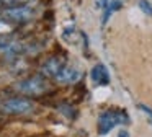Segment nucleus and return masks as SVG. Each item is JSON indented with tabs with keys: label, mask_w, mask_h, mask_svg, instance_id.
<instances>
[{
	"label": "nucleus",
	"mask_w": 152,
	"mask_h": 137,
	"mask_svg": "<svg viewBox=\"0 0 152 137\" xmlns=\"http://www.w3.org/2000/svg\"><path fill=\"white\" fill-rule=\"evenodd\" d=\"M34 15V10L31 8V5H18V7H10L4 12V16L8 18V21L12 23H21L31 20Z\"/></svg>",
	"instance_id": "obj_4"
},
{
	"label": "nucleus",
	"mask_w": 152,
	"mask_h": 137,
	"mask_svg": "<svg viewBox=\"0 0 152 137\" xmlns=\"http://www.w3.org/2000/svg\"><path fill=\"white\" fill-rule=\"evenodd\" d=\"M64 65H66V64H64V60L61 57H51V59H48V60L43 64L41 72H43V75H48V77H53L54 78L61 70H62Z\"/></svg>",
	"instance_id": "obj_7"
},
{
	"label": "nucleus",
	"mask_w": 152,
	"mask_h": 137,
	"mask_svg": "<svg viewBox=\"0 0 152 137\" xmlns=\"http://www.w3.org/2000/svg\"><path fill=\"white\" fill-rule=\"evenodd\" d=\"M137 108H139V109H141L142 113L145 114V116L149 117V119L152 121V109H151V108H149V106H145V104H137Z\"/></svg>",
	"instance_id": "obj_12"
},
{
	"label": "nucleus",
	"mask_w": 152,
	"mask_h": 137,
	"mask_svg": "<svg viewBox=\"0 0 152 137\" xmlns=\"http://www.w3.org/2000/svg\"><path fill=\"white\" fill-rule=\"evenodd\" d=\"M118 137H129L128 130H121V132H119V136H118Z\"/></svg>",
	"instance_id": "obj_13"
},
{
	"label": "nucleus",
	"mask_w": 152,
	"mask_h": 137,
	"mask_svg": "<svg viewBox=\"0 0 152 137\" xmlns=\"http://www.w3.org/2000/svg\"><path fill=\"white\" fill-rule=\"evenodd\" d=\"M0 7H2V2H0Z\"/></svg>",
	"instance_id": "obj_14"
},
{
	"label": "nucleus",
	"mask_w": 152,
	"mask_h": 137,
	"mask_svg": "<svg viewBox=\"0 0 152 137\" xmlns=\"http://www.w3.org/2000/svg\"><path fill=\"white\" fill-rule=\"evenodd\" d=\"M13 29V25L8 23V20H0V34H7Z\"/></svg>",
	"instance_id": "obj_10"
},
{
	"label": "nucleus",
	"mask_w": 152,
	"mask_h": 137,
	"mask_svg": "<svg viewBox=\"0 0 152 137\" xmlns=\"http://www.w3.org/2000/svg\"><path fill=\"white\" fill-rule=\"evenodd\" d=\"M124 122H128V114H124L123 111L108 109L105 113H102L98 117V132L108 134L113 127H116L118 124H124Z\"/></svg>",
	"instance_id": "obj_1"
},
{
	"label": "nucleus",
	"mask_w": 152,
	"mask_h": 137,
	"mask_svg": "<svg viewBox=\"0 0 152 137\" xmlns=\"http://www.w3.org/2000/svg\"><path fill=\"white\" fill-rule=\"evenodd\" d=\"M98 5H100V8L103 10V25H106L110 16L115 12L121 10L123 2L121 0H98Z\"/></svg>",
	"instance_id": "obj_8"
},
{
	"label": "nucleus",
	"mask_w": 152,
	"mask_h": 137,
	"mask_svg": "<svg viewBox=\"0 0 152 137\" xmlns=\"http://www.w3.org/2000/svg\"><path fill=\"white\" fill-rule=\"evenodd\" d=\"M33 108L34 104L25 98H10L0 104V109L5 114H28L33 111Z\"/></svg>",
	"instance_id": "obj_3"
},
{
	"label": "nucleus",
	"mask_w": 152,
	"mask_h": 137,
	"mask_svg": "<svg viewBox=\"0 0 152 137\" xmlns=\"http://www.w3.org/2000/svg\"><path fill=\"white\" fill-rule=\"evenodd\" d=\"M15 88L25 95L38 96V95H43L48 90V82L43 77H30V78H25V80L18 82Z\"/></svg>",
	"instance_id": "obj_2"
},
{
	"label": "nucleus",
	"mask_w": 152,
	"mask_h": 137,
	"mask_svg": "<svg viewBox=\"0 0 152 137\" xmlns=\"http://www.w3.org/2000/svg\"><path fill=\"white\" fill-rule=\"evenodd\" d=\"M92 80L96 85H108L110 83V72L103 64H96L92 68Z\"/></svg>",
	"instance_id": "obj_9"
},
{
	"label": "nucleus",
	"mask_w": 152,
	"mask_h": 137,
	"mask_svg": "<svg viewBox=\"0 0 152 137\" xmlns=\"http://www.w3.org/2000/svg\"><path fill=\"white\" fill-rule=\"evenodd\" d=\"M82 74H80L79 68L70 67V65H64L62 70L54 77V80L59 82V83H75V82L80 80Z\"/></svg>",
	"instance_id": "obj_6"
},
{
	"label": "nucleus",
	"mask_w": 152,
	"mask_h": 137,
	"mask_svg": "<svg viewBox=\"0 0 152 137\" xmlns=\"http://www.w3.org/2000/svg\"><path fill=\"white\" fill-rule=\"evenodd\" d=\"M139 8H141L145 15L152 16V5L147 2V0H139Z\"/></svg>",
	"instance_id": "obj_11"
},
{
	"label": "nucleus",
	"mask_w": 152,
	"mask_h": 137,
	"mask_svg": "<svg viewBox=\"0 0 152 137\" xmlns=\"http://www.w3.org/2000/svg\"><path fill=\"white\" fill-rule=\"evenodd\" d=\"M26 51V46L20 41H13V39H0V54L4 57H17V55L23 54Z\"/></svg>",
	"instance_id": "obj_5"
}]
</instances>
